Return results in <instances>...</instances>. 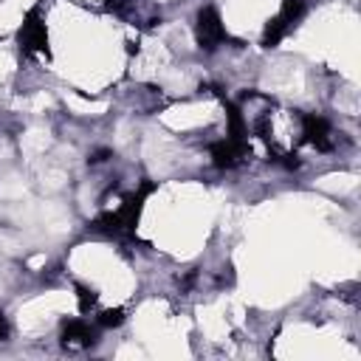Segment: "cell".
<instances>
[{
  "label": "cell",
  "mask_w": 361,
  "mask_h": 361,
  "mask_svg": "<svg viewBox=\"0 0 361 361\" xmlns=\"http://www.w3.org/2000/svg\"><path fill=\"white\" fill-rule=\"evenodd\" d=\"M121 322H124V310L121 307H107V310H102L96 316V324L99 327H118Z\"/></svg>",
  "instance_id": "5"
},
{
  "label": "cell",
  "mask_w": 361,
  "mask_h": 361,
  "mask_svg": "<svg viewBox=\"0 0 361 361\" xmlns=\"http://www.w3.org/2000/svg\"><path fill=\"white\" fill-rule=\"evenodd\" d=\"M195 37H197V42H200L203 51H214L217 45H223V42L228 39V34H226V28H223V20H220V14H217L214 6H203V8L197 11Z\"/></svg>",
  "instance_id": "1"
},
{
  "label": "cell",
  "mask_w": 361,
  "mask_h": 361,
  "mask_svg": "<svg viewBox=\"0 0 361 361\" xmlns=\"http://www.w3.org/2000/svg\"><path fill=\"white\" fill-rule=\"evenodd\" d=\"M305 8H307V0H282V8H279V17L288 23V25H293L302 14H305Z\"/></svg>",
  "instance_id": "4"
},
{
  "label": "cell",
  "mask_w": 361,
  "mask_h": 361,
  "mask_svg": "<svg viewBox=\"0 0 361 361\" xmlns=\"http://www.w3.org/2000/svg\"><path fill=\"white\" fill-rule=\"evenodd\" d=\"M45 25L39 23V14L37 11H31L28 17H25V23H23V28H20V45H23V51H28V54H42L45 51Z\"/></svg>",
  "instance_id": "2"
},
{
  "label": "cell",
  "mask_w": 361,
  "mask_h": 361,
  "mask_svg": "<svg viewBox=\"0 0 361 361\" xmlns=\"http://www.w3.org/2000/svg\"><path fill=\"white\" fill-rule=\"evenodd\" d=\"M93 341H96V330H93L87 322H82V319L65 322V327H62V344H65L68 350H85V347H90Z\"/></svg>",
  "instance_id": "3"
},
{
  "label": "cell",
  "mask_w": 361,
  "mask_h": 361,
  "mask_svg": "<svg viewBox=\"0 0 361 361\" xmlns=\"http://www.w3.org/2000/svg\"><path fill=\"white\" fill-rule=\"evenodd\" d=\"M8 338V322H6V316L0 313V341H6Z\"/></svg>",
  "instance_id": "6"
}]
</instances>
